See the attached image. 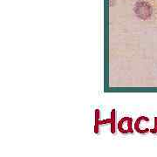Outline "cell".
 I'll return each instance as SVG.
<instances>
[{"mask_svg":"<svg viewBox=\"0 0 157 157\" xmlns=\"http://www.w3.org/2000/svg\"><path fill=\"white\" fill-rule=\"evenodd\" d=\"M133 10L136 17L141 21H150L155 15V7L149 0H137Z\"/></svg>","mask_w":157,"mask_h":157,"instance_id":"obj_1","label":"cell"}]
</instances>
